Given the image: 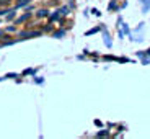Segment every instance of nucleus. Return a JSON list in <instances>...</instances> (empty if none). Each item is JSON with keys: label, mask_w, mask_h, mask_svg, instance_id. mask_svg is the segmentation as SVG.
I'll list each match as a JSON object with an SVG mask.
<instances>
[{"label": "nucleus", "mask_w": 150, "mask_h": 139, "mask_svg": "<svg viewBox=\"0 0 150 139\" xmlns=\"http://www.w3.org/2000/svg\"><path fill=\"white\" fill-rule=\"evenodd\" d=\"M28 18H30V11H28L26 15H23L21 18H18V20H16V23H23V21H26Z\"/></svg>", "instance_id": "obj_1"}, {"label": "nucleus", "mask_w": 150, "mask_h": 139, "mask_svg": "<svg viewBox=\"0 0 150 139\" xmlns=\"http://www.w3.org/2000/svg\"><path fill=\"white\" fill-rule=\"evenodd\" d=\"M147 54H149V56H150V49H149V51H147Z\"/></svg>", "instance_id": "obj_12"}, {"label": "nucleus", "mask_w": 150, "mask_h": 139, "mask_svg": "<svg viewBox=\"0 0 150 139\" xmlns=\"http://www.w3.org/2000/svg\"><path fill=\"white\" fill-rule=\"evenodd\" d=\"M101 136H108V133H106V131H100V133H98V138H101Z\"/></svg>", "instance_id": "obj_8"}, {"label": "nucleus", "mask_w": 150, "mask_h": 139, "mask_svg": "<svg viewBox=\"0 0 150 139\" xmlns=\"http://www.w3.org/2000/svg\"><path fill=\"white\" fill-rule=\"evenodd\" d=\"M2 5H8V0H0V7Z\"/></svg>", "instance_id": "obj_9"}, {"label": "nucleus", "mask_w": 150, "mask_h": 139, "mask_svg": "<svg viewBox=\"0 0 150 139\" xmlns=\"http://www.w3.org/2000/svg\"><path fill=\"white\" fill-rule=\"evenodd\" d=\"M26 4H28V0H20L18 4H16L15 8H20V7H23V5H26Z\"/></svg>", "instance_id": "obj_4"}, {"label": "nucleus", "mask_w": 150, "mask_h": 139, "mask_svg": "<svg viewBox=\"0 0 150 139\" xmlns=\"http://www.w3.org/2000/svg\"><path fill=\"white\" fill-rule=\"evenodd\" d=\"M5 77H7V79H10V77H16V74H7Z\"/></svg>", "instance_id": "obj_10"}, {"label": "nucleus", "mask_w": 150, "mask_h": 139, "mask_svg": "<svg viewBox=\"0 0 150 139\" xmlns=\"http://www.w3.org/2000/svg\"><path fill=\"white\" fill-rule=\"evenodd\" d=\"M144 2V11H147L150 8V0H142Z\"/></svg>", "instance_id": "obj_2"}, {"label": "nucleus", "mask_w": 150, "mask_h": 139, "mask_svg": "<svg viewBox=\"0 0 150 139\" xmlns=\"http://www.w3.org/2000/svg\"><path fill=\"white\" fill-rule=\"evenodd\" d=\"M0 36H4V31H0Z\"/></svg>", "instance_id": "obj_11"}, {"label": "nucleus", "mask_w": 150, "mask_h": 139, "mask_svg": "<svg viewBox=\"0 0 150 139\" xmlns=\"http://www.w3.org/2000/svg\"><path fill=\"white\" fill-rule=\"evenodd\" d=\"M96 31H100V28H93V30L86 31V34H93V33H96Z\"/></svg>", "instance_id": "obj_6"}, {"label": "nucleus", "mask_w": 150, "mask_h": 139, "mask_svg": "<svg viewBox=\"0 0 150 139\" xmlns=\"http://www.w3.org/2000/svg\"><path fill=\"white\" fill-rule=\"evenodd\" d=\"M47 13H49L47 10H39L38 11V16H39V18H41V16H47Z\"/></svg>", "instance_id": "obj_3"}, {"label": "nucleus", "mask_w": 150, "mask_h": 139, "mask_svg": "<svg viewBox=\"0 0 150 139\" xmlns=\"http://www.w3.org/2000/svg\"><path fill=\"white\" fill-rule=\"evenodd\" d=\"M64 36V31H57V33H54V38H60Z\"/></svg>", "instance_id": "obj_5"}, {"label": "nucleus", "mask_w": 150, "mask_h": 139, "mask_svg": "<svg viewBox=\"0 0 150 139\" xmlns=\"http://www.w3.org/2000/svg\"><path fill=\"white\" fill-rule=\"evenodd\" d=\"M33 69H26V71H23V74H25V75H28V74H33Z\"/></svg>", "instance_id": "obj_7"}]
</instances>
